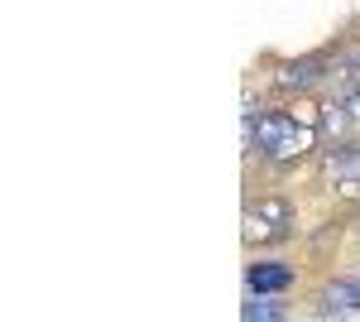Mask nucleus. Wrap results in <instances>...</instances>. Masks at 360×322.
Segmentation results:
<instances>
[{
    "mask_svg": "<svg viewBox=\"0 0 360 322\" xmlns=\"http://www.w3.org/2000/svg\"><path fill=\"white\" fill-rule=\"evenodd\" d=\"M317 313H322V318H332V313H360V274L332 279V284L317 294Z\"/></svg>",
    "mask_w": 360,
    "mask_h": 322,
    "instance_id": "20e7f679",
    "label": "nucleus"
},
{
    "mask_svg": "<svg viewBox=\"0 0 360 322\" xmlns=\"http://www.w3.org/2000/svg\"><path fill=\"white\" fill-rule=\"evenodd\" d=\"M341 111H346V120H351V125L360 130V87H356V92H346V97H341Z\"/></svg>",
    "mask_w": 360,
    "mask_h": 322,
    "instance_id": "6e6552de",
    "label": "nucleus"
},
{
    "mask_svg": "<svg viewBox=\"0 0 360 322\" xmlns=\"http://www.w3.org/2000/svg\"><path fill=\"white\" fill-rule=\"evenodd\" d=\"M250 144L269 163H293V159H303V154L317 149V125H312L307 116H298V111H293V116H288V111H269V116H259Z\"/></svg>",
    "mask_w": 360,
    "mask_h": 322,
    "instance_id": "f257e3e1",
    "label": "nucleus"
},
{
    "mask_svg": "<svg viewBox=\"0 0 360 322\" xmlns=\"http://www.w3.org/2000/svg\"><path fill=\"white\" fill-rule=\"evenodd\" d=\"M240 318H250V322H274V318H283V308H278L274 298H250L245 308H240Z\"/></svg>",
    "mask_w": 360,
    "mask_h": 322,
    "instance_id": "0eeeda50",
    "label": "nucleus"
},
{
    "mask_svg": "<svg viewBox=\"0 0 360 322\" xmlns=\"http://www.w3.org/2000/svg\"><path fill=\"white\" fill-rule=\"evenodd\" d=\"M293 231V207L283 197H259L245 207V241L250 245H274V241H288Z\"/></svg>",
    "mask_w": 360,
    "mask_h": 322,
    "instance_id": "f03ea898",
    "label": "nucleus"
},
{
    "mask_svg": "<svg viewBox=\"0 0 360 322\" xmlns=\"http://www.w3.org/2000/svg\"><path fill=\"white\" fill-rule=\"evenodd\" d=\"M245 284H250V294H283L293 284V269L278 265V260H259V265H250Z\"/></svg>",
    "mask_w": 360,
    "mask_h": 322,
    "instance_id": "39448f33",
    "label": "nucleus"
},
{
    "mask_svg": "<svg viewBox=\"0 0 360 322\" xmlns=\"http://www.w3.org/2000/svg\"><path fill=\"white\" fill-rule=\"evenodd\" d=\"M322 173L341 197H360V144H336L322 163Z\"/></svg>",
    "mask_w": 360,
    "mask_h": 322,
    "instance_id": "7ed1b4c3",
    "label": "nucleus"
},
{
    "mask_svg": "<svg viewBox=\"0 0 360 322\" xmlns=\"http://www.w3.org/2000/svg\"><path fill=\"white\" fill-rule=\"evenodd\" d=\"M322 68H327V63H322V58H298V63H283V68H278V87H283V92H293V87H298V92H303V87H312V82L322 78Z\"/></svg>",
    "mask_w": 360,
    "mask_h": 322,
    "instance_id": "423d86ee",
    "label": "nucleus"
}]
</instances>
